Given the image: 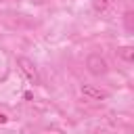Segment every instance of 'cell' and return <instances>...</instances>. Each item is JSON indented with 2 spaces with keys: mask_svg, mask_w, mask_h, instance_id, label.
Returning <instances> with one entry per match:
<instances>
[{
  "mask_svg": "<svg viewBox=\"0 0 134 134\" xmlns=\"http://www.w3.org/2000/svg\"><path fill=\"white\" fill-rule=\"evenodd\" d=\"M17 65H19V69L23 71V75H25L31 84H42L40 71H38V67H36V63H34L31 59H27V57H19V59H17Z\"/></svg>",
  "mask_w": 134,
  "mask_h": 134,
  "instance_id": "1",
  "label": "cell"
},
{
  "mask_svg": "<svg viewBox=\"0 0 134 134\" xmlns=\"http://www.w3.org/2000/svg\"><path fill=\"white\" fill-rule=\"evenodd\" d=\"M86 69L92 73V75H105L109 71V65L105 61V57H100L98 52H92L86 57Z\"/></svg>",
  "mask_w": 134,
  "mask_h": 134,
  "instance_id": "2",
  "label": "cell"
},
{
  "mask_svg": "<svg viewBox=\"0 0 134 134\" xmlns=\"http://www.w3.org/2000/svg\"><path fill=\"white\" fill-rule=\"evenodd\" d=\"M82 94L86 98H90V100H105V98H109L107 90H103L98 86H92V84H84L82 86Z\"/></svg>",
  "mask_w": 134,
  "mask_h": 134,
  "instance_id": "3",
  "label": "cell"
},
{
  "mask_svg": "<svg viewBox=\"0 0 134 134\" xmlns=\"http://www.w3.org/2000/svg\"><path fill=\"white\" fill-rule=\"evenodd\" d=\"M117 57L124 63H132L134 61V48L132 46H121V48H117Z\"/></svg>",
  "mask_w": 134,
  "mask_h": 134,
  "instance_id": "4",
  "label": "cell"
},
{
  "mask_svg": "<svg viewBox=\"0 0 134 134\" xmlns=\"http://www.w3.org/2000/svg\"><path fill=\"white\" fill-rule=\"evenodd\" d=\"M92 6L96 13H105L109 8V0H92Z\"/></svg>",
  "mask_w": 134,
  "mask_h": 134,
  "instance_id": "5",
  "label": "cell"
},
{
  "mask_svg": "<svg viewBox=\"0 0 134 134\" xmlns=\"http://www.w3.org/2000/svg\"><path fill=\"white\" fill-rule=\"evenodd\" d=\"M0 124H2V126H4V124H8V115H6V113H2V111H0Z\"/></svg>",
  "mask_w": 134,
  "mask_h": 134,
  "instance_id": "6",
  "label": "cell"
}]
</instances>
